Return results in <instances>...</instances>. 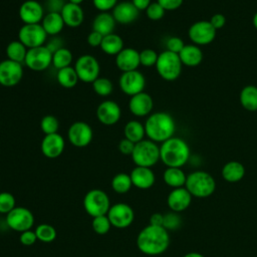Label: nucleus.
Returning a JSON list of instances; mask_svg holds the SVG:
<instances>
[{
  "instance_id": "obj_39",
  "label": "nucleus",
  "mask_w": 257,
  "mask_h": 257,
  "mask_svg": "<svg viewBox=\"0 0 257 257\" xmlns=\"http://www.w3.org/2000/svg\"><path fill=\"white\" fill-rule=\"evenodd\" d=\"M92 88L97 95L105 97L111 94L113 90V84L110 79L99 76L92 82Z\"/></svg>"
},
{
  "instance_id": "obj_25",
  "label": "nucleus",
  "mask_w": 257,
  "mask_h": 257,
  "mask_svg": "<svg viewBox=\"0 0 257 257\" xmlns=\"http://www.w3.org/2000/svg\"><path fill=\"white\" fill-rule=\"evenodd\" d=\"M64 24L71 28L80 26L84 20V12L80 5L67 2L64 4L60 12Z\"/></svg>"
},
{
  "instance_id": "obj_9",
  "label": "nucleus",
  "mask_w": 257,
  "mask_h": 257,
  "mask_svg": "<svg viewBox=\"0 0 257 257\" xmlns=\"http://www.w3.org/2000/svg\"><path fill=\"white\" fill-rule=\"evenodd\" d=\"M5 223L9 229L22 233L33 227L34 216L28 208L15 207L6 215Z\"/></svg>"
},
{
  "instance_id": "obj_33",
  "label": "nucleus",
  "mask_w": 257,
  "mask_h": 257,
  "mask_svg": "<svg viewBox=\"0 0 257 257\" xmlns=\"http://www.w3.org/2000/svg\"><path fill=\"white\" fill-rule=\"evenodd\" d=\"M123 135L125 139L133 142L134 144H137L145 140L144 139L146 136L145 124H143L141 121L137 119H132L124 124Z\"/></svg>"
},
{
  "instance_id": "obj_12",
  "label": "nucleus",
  "mask_w": 257,
  "mask_h": 257,
  "mask_svg": "<svg viewBox=\"0 0 257 257\" xmlns=\"http://www.w3.org/2000/svg\"><path fill=\"white\" fill-rule=\"evenodd\" d=\"M111 227L124 229L130 227L135 220L134 209L125 203H116L111 205L106 214Z\"/></svg>"
},
{
  "instance_id": "obj_42",
  "label": "nucleus",
  "mask_w": 257,
  "mask_h": 257,
  "mask_svg": "<svg viewBox=\"0 0 257 257\" xmlns=\"http://www.w3.org/2000/svg\"><path fill=\"white\" fill-rule=\"evenodd\" d=\"M16 207L15 197L9 192L0 193V214L7 215Z\"/></svg>"
},
{
  "instance_id": "obj_51",
  "label": "nucleus",
  "mask_w": 257,
  "mask_h": 257,
  "mask_svg": "<svg viewBox=\"0 0 257 257\" xmlns=\"http://www.w3.org/2000/svg\"><path fill=\"white\" fill-rule=\"evenodd\" d=\"M210 23L212 24V26L216 29L219 30L221 28H223L226 24V17L224 14L222 13H215L214 15H212V17L210 18Z\"/></svg>"
},
{
  "instance_id": "obj_7",
  "label": "nucleus",
  "mask_w": 257,
  "mask_h": 257,
  "mask_svg": "<svg viewBox=\"0 0 257 257\" xmlns=\"http://www.w3.org/2000/svg\"><path fill=\"white\" fill-rule=\"evenodd\" d=\"M84 211L92 218L106 215L110 208L108 195L100 189L89 190L83 198Z\"/></svg>"
},
{
  "instance_id": "obj_1",
  "label": "nucleus",
  "mask_w": 257,
  "mask_h": 257,
  "mask_svg": "<svg viewBox=\"0 0 257 257\" xmlns=\"http://www.w3.org/2000/svg\"><path fill=\"white\" fill-rule=\"evenodd\" d=\"M170 245V235L163 226L148 225L137 236L138 249L149 256L163 254Z\"/></svg>"
},
{
  "instance_id": "obj_11",
  "label": "nucleus",
  "mask_w": 257,
  "mask_h": 257,
  "mask_svg": "<svg viewBox=\"0 0 257 257\" xmlns=\"http://www.w3.org/2000/svg\"><path fill=\"white\" fill-rule=\"evenodd\" d=\"M47 34L41 24H23L18 31V40L28 49L45 44Z\"/></svg>"
},
{
  "instance_id": "obj_59",
  "label": "nucleus",
  "mask_w": 257,
  "mask_h": 257,
  "mask_svg": "<svg viewBox=\"0 0 257 257\" xmlns=\"http://www.w3.org/2000/svg\"><path fill=\"white\" fill-rule=\"evenodd\" d=\"M109 257H115V256H109Z\"/></svg>"
},
{
  "instance_id": "obj_10",
  "label": "nucleus",
  "mask_w": 257,
  "mask_h": 257,
  "mask_svg": "<svg viewBox=\"0 0 257 257\" xmlns=\"http://www.w3.org/2000/svg\"><path fill=\"white\" fill-rule=\"evenodd\" d=\"M217 30L209 20H199L194 22L188 29V36L193 44L198 46L212 43L216 37Z\"/></svg>"
},
{
  "instance_id": "obj_14",
  "label": "nucleus",
  "mask_w": 257,
  "mask_h": 257,
  "mask_svg": "<svg viewBox=\"0 0 257 257\" xmlns=\"http://www.w3.org/2000/svg\"><path fill=\"white\" fill-rule=\"evenodd\" d=\"M118 85L124 94L133 96L144 91L146 86V78L138 69L122 72L118 79Z\"/></svg>"
},
{
  "instance_id": "obj_22",
  "label": "nucleus",
  "mask_w": 257,
  "mask_h": 257,
  "mask_svg": "<svg viewBox=\"0 0 257 257\" xmlns=\"http://www.w3.org/2000/svg\"><path fill=\"white\" fill-rule=\"evenodd\" d=\"M115 65L122 72L137 70L141 65L140 51L132 47H124L115 56Z\"/></svg>"
},
{
  "instance_id": "obj_54",
  "label": "nucleus",
  "mask_w": 257,
  "mask_h": 257,
  "mask_svg": "<svg viewBox=\"0 0 257 257\" xmlns=\"http://www.w3.org/2000/svg\"><path fill=\"white\" fill-rule=\"evenodd\" d=\"M164 223V214L154 213L150 217V225L154 226H163Z\"/></svg>"
},
{
  "instance_id": "obj_41",
  "label": "nucleus",
  "mask_w": 257,
  "mask_h": 257,
  "mask_svg": "<svg viewBox=\"0 0 257 257\" xmlns=\"http://www.w3.org/2000/svg\"><path fill=\"white\" fill-rule=\"evenodd\" d=\"M92 230L98 235H105L111 228V224L106 215L97 216L92 218L91 221Z\"/></svg>"
},
{
  "instance_id": "obj_34",
  "label": "nucleus",
  "mask_w": 257,
  "mask_h": 257,
  "mask_svg": "<svg viewBox=\"0 0 257 257\" xmlns=\"http://www.w3.org/2000/svg\"><path fill=\"white\" fill-rule=\"evenodd\" d=\"M28 48L21 43L19 40H13L9 42L6 46L7 59L13 60L18 63H24Z\"/></svg>"
},
{
  "instance_id": "obj_47",
  "label": "nucleus",
  "mask_w": 257,
  "mask_h": 257,
  "mask_svg": "<svg viewBox=\"0 0 257 257\" xmlns=\"http://www.w3.org/2000/svg\"><path fill=\"white\" fill-rule=\"evenodd\" d=\"M118 3V0H92V4L100 12H108L112 10L115 5Z\"/></svg>"
},
{
  "instance_id": "obj_44",
  "label": "nucleus",
  "mask_w": 257,
  "mask_h": 257,
  "mask_svg": "<svg viewBox=\"0 0 257 257\" xmlns=\"http://www.w3.org/2000/svg\"><path fill=\"white\" fill-rule=\"evenodd\" d=\"M147 17L152 21H159L161 20L166 13V10L156 1L152 2L149 7L145 10Z\"/></svg>"
},
{
  "instance_id": "obj_6",
  "label": "nucleus",
  "mask_w": 257,
  "mask_h": 257,
  "mask_svg": "<svg viewBox=\"0 0 257 257\" xmlns=\"http://www.w3.org/2000/svg\"><path fill=\"white\" fill-rule=\"evenodd\" d=\"M155 66L161 78L167 81H174L180 77L183 64L179 54L165 50L159 54Z\"/></svg>"
},
{
  "instance_id": "obj_26",
  "label": "nucleus",
  "mask_w": 257,
  "mask_h": 257,
  "mask_svg": "<svg viewBox=\"0 0 257 257\" xmlns=\"http://www.w3.org/2000/svg\"><path fill=\"white\" fill-rule=\"evenodd\" d=\"M179 57L183 65L188 67H195L202 62L203 51L201 47L196 44H186L180 51Z\"/></svg>"
},
{
  "instance_id": "obj_37",
  "label": "nucleus",
  "mask_w": 257,
  "mask_h": 257,
  "mask_svg": "<svg viewBox=\"0 0 257 257\" xmlns=\"http://www.w3.org/2000/svg\"><path fill=\"white\" fill-rule=\"evenodd\" d=\"M72 60H73L72 52L65 47L59 48L52 54V65L57 70L70 66Z\"/></svg>"
},
{
  "instance_id": "obj_55",
  "label": "nucleus",
  "mask_w": 257,
  "mask_h": 257,
  "mask_svg": "<svg viewBox=\"0 0 257 257\" xmlns=\"http://www.w3.org/2000/svg\"><path fill=\"white\" fill-rule=\"evenodd\" d=\"M132 3L139 11H143L149 7V5L152 3V0H132Z\"/></svg>"
},
{
  "instance_id": "obj_27",
  "label": "nucleus",
  "mask_w": 257,
  "mask_h": 257,
  "mask_svg": "<svg viewBox=\"0 0 257 257\" xmlns=\"http://www.w3.org/2000/svg\"><path fill=\"white\" fill-rule=\"evenodd\" d=\"M40 24L46 34L50 36H57L63 30L65 25L59 12H47Z\"/></svg>"
},
{
  "instance_id": "obj_8",
  "label": "nucleus",
  "mask_w": 257,
  "mask_h": 257,
  "mask_svg": "<svg viewBox=\"0 0 257 257\" xmlns=\"http://www.w3.org/2000/svg\"><path fill=\"white\" fill-rule=\"evenodd\" d=\"M74 69L80 81L92 83L97 77H99L100 65L94 56L90 54H83L76 59Z\"/></svg>"
},
{
  "instance_id": "obj_28",
  "label": "nucleus",
  "mask_w": 257,
  "mask_h": 257,
  "mask_svg": "<svg viewBox=\"0 0 257 257\" xmlns=\"http://www.w3.org/2000/svg\"><path fill=\"white\" fill-rule=\"evenodd\" d=\"M115 20L111 13L99 12L92 21V30L100 33L102 36L113 33L115 27Z\"/></svg>"
},
{
  "instance_id": "obj_19",
  "label": "nucleus",
  "mask_w": 257,
  "mask_h": 257,
  "mask_svg": "<svg viewBox=\"0 0 257 257\" xmlns=\"http://www.w3.org/2000/svg\"><path fill=\"white\" fill-rule=\"evenodd\" d=\"M65 148V141L63 137L58 134L44 135L41 144L40 150L44 157L48 159H56L61 156Z\"/></svg>"
},
{
  "instance_id": "obj_35",
  "label": "nucleus",
  "mask_w": 257,
  "mask_h": 257,
  "mask_svg": "<svg viewBox=\"0 0 257 257\" xmlns=\"http://www.w3.org/2000/svg\"><path fill=\"white\" fill-rule=\"evenodd\" d=\"M56 79H57V82L64 88L74 87L79 80L76 74V71L72 66H67V67L58 69L56 73Z\"/></svg>"
},
{
  "instance_id": "obj_38",
  "label": "nucleus",
  "mask_w": 257,
  "mask_h": 257,
  "mask_svg": "<svg viewBox=\"0 0 257 257\" xmlns=\"http://www.w3.org/2000/svg\"><path fill=\"white\" fill-rule=\"evenodd\" d=\"M35 234L37 240L42 243H51L56 239L57 233L55 228L50 224H39L35 228Z\"/></svg>"
},
{
  "instance_id": "obj_5",
  "label": "nucleus",
  "mask_w": 257,
  "mask_h": 257,
  "mask_svg": "<svg viewBox=\"0 0 257 257\" xmlns=\"http://www.w3.org/2000/svg\"><path fill=\"white\" fill-rule=\"evenodd\" d=\"M131 157L136 166L152 168L160 161V147L149 139L143 140L135 145Z\"/></svg>"
},
{
  "instance_id": "obj_2",
  "label": "nucleus",
  "mask_w": 257,
  "mask_h": 257,
  "mask_svg": "<svg viewBox=\"0 0 257 257\" xmlns=\"http://www.w3.org/2000/svg\"><path fill=\"white\" fill-rule=\"evenodd\" d=\"M146 136L149 140L159 144L174 137L176 132V122L174 117L165 111L151 113L145 122Z\"/></svg>"
},
{
  "instance_id": "obj_29",
  "label": "nucleus",
  "mask_w": 257,
  "mask_h": 257,
  "mask_svg": "<svg viewBox=\"0 0 257 257\" xmlns=\"http://www.w3.org/2000/svg\"><path fill=\"white\" fill-rule=\"evenodd\" d=\"M222 178L228 183H237L245 176V167L238 161L226 163L221 171Z\"/></svg>"
},
{
  "instance_id": "obj_52",
  "label": "nucleus",
  "mask_w": 257,
  "mask_h": 257,
  "mask_svg": "<svg viewBox=\"0 0 257 257\" xmlns=\"http://www.w3.org/2000/svg\"><path fill=\"white\" fill-rule=\"evenodd\" d=\"M102 38H103V36L100 33L91 30L89 32V34L87 35L86 40H87V43H88L89 46H91V47H98L101 44Z\"/></svg>"
},
{
  "instance_id": "obj_20",
  "label": "nucleus",
  "mask_w": 257,
  "mask_h": 257,
  "mask_svg": "<svg viewBox=\"0 0 257 257\" xmlns=\"http://www.w3.org/2000/svg\"><path fill=\"white\" fill-rule=\"evenodd\" d=\"M153 108H154L153 97L145 91L131 96L128 100V109L131 113H133L138 117L150 115Z\"/></svg>"
},
{
  "instance_id": "obj_45",
  "label": "nucleus",
  "mask_w": 257,
  "mask_h": 257,
  "mask_svg": "<svg viewBox=\"0 0 257 257\" xmlns=\"http://www.w3.org/2000/svg\"><path fill=\"white\" fill-rule=\"evenodd\" d=\"M182 224V219L176 212H170L164 215V223L163 227L166 230H176L178 229Z\"/></svg>"
},
{
  "instance_id": "obj_16",
  "label": "nucleus",
  "mask_w": 257,
  "mask_h": 257,
  "mask_svg": "<svg viewBox=\"0 0 257 257\" xmlns=\"http://www.w3.org/2000/svg\"><path fill=\"white\" fill-rule=\"evenodd\" d=\"M67 138L72 146L76 148H84L91 143L93 131L85 121H74L68 127Z\"/></svg>"
},
{
  "instance_id": "obj_46",
  "label": "nucleus",
  "mask_w": 257,
  "mask_h": 257,
  "mask_svg": "<svg viewBox=\"0 0 257 257\" xmlns=\"http://www.w3.org/2000/svg\"><path fill=\"white\" fill-rule=\"evenodd\" d=\"M185 45L186 44L184 43L183 39L180 38L179 36H171L166 41V47H167L166 50L179 54Z\"/></svg>"
},
{
  "instance_id": "obj_13",
  "label": "nucleus",
  "mask_w": 257,
  "mask_h": 257,
  "mask_svg": "<svg viewBox=\"0 0 257 257\" xmlns=\"http://www.w3.org/2000/svg\"><path fill=\"white\" fill-rule=\"evenodd\" d=\"M25 65L33 71H43L52 64V53L45 46L30 48L27 51Z\"/></svg>"
},
{
  "instance_id": "obj_21",
  "label": "nucleus",
  "mask_w": 257,
  "mask_h": 257,
  "mask_svg": "<svg viewBox=\"0 0 257 257\" xmlns=\"http://www.w3.org/2000/svg\"><path fill=\"white\" fill-rule=\"evenodd\" d=\"M192 198L193 196L185 187L176 188L169 193L167 204L173 212L180 213L189 208L192 202Z\"/></svg>"
},
{
  "instance_id": "obj_40",
  "label": "nucleus",
  "mask_w": 257,
  "mask_h": 257,
  "mask_svg": "<svg viewBox=\"0 0 257 257\" xmlns=\"http://www.w3.org/2000/svg\"><path fill=\"white\" fill-rule=\"evenodd\" d=\"M40 128L44 135L55 134L59 128V121L52 114L44 115L40 120Z\"/></svg>"
},
{
  "instance_id": "obj_57",
  "label": "nucleus",
  "mask_w": 257,
  "mask_h": 257,
  "mask_svg": "<svg viewBox=\"0 0 257 257\" xmlns=\"http://www.w3.org/2000/svg\"><path fill=\"white\" fill-rule=\"evenodd\" d=\"M252 23H253V26H254V28L257 30V12H255V14L253 15V18H252Z\"/></svg>"
},
{
  "instance_id": "obj_56",
  "label": "nucleus",
  "mask_w": 257,
  "mask_h": 257,
  "mask_svg": "<svg viewBox=\"0 0 257 257\" xmlns=\"http://www.w3.org/2000/svg\"><path fill=\"white\" fill-rule=\"evenodd\" d=\"M183 257H205V256L199 252H189L185 254Z\"/></svg>"
},
{
  "instance_id": "obj_49",
  "label": "nucleus",
  "mask_w": 257,
  "mask_h": 257,
  "mask_svg": "<svg viewBox=\"0 0 257 257\" xmlns=\"http://www.w3.org/2000/svg\"><path fill=\"white\" fill-rule=\"evenodd\" d=\"M157 2L166 11H174L182 6L184 0H157Z\"/></svg>"
},
{
  "instance_id": "obj_53",
  "label": "nucleus",
  "mask_w": 257,
  "mask_h": 257,
  "mask_svg": "<svg viewBox=\"0 0 257 257\" xmlns=\"http://www.w3.org/2000/svg\"><path fill=\"white\" fill-rule=\"evenodd\" d=\"M45 46L50 50V52L53 54L56 50L63 47V40L57 36H51V39L48 40L45 44Z\"/></svg>"
},
{
  "instance_id": "obj_48",
  "label": "nucleus",
  "mask_w": 257,
  "mask_h": 257,
  "mask_svg": "<svg viewBox=\"0 0 257 257\" xmlns=\"http://www.w3.org/2000/svg\"><path fill=\"white\" fill-rule=\"evenodd\" d=\"M19 241L24 246H31V245H33L37 241V237H36L35 231H32L30 229V230H27V231H24V232L20 233Z\"/></svg>"
},
{
  "instance_id": "obj_23",
  "label": "nucleus",
  "mask_w": 257,
  "mask_h": 257,
  "mask_svg": "<svg viewBox=\"0 0 257 257\" xmlns=\"http://www.w3.org/2000/svg\"><path fill=\"white\" fill-rule=\"evenodd\" d=\"M111 14L116 23L131 24L138 19L140 11L135 7L132 1H122L115 5Z\"/></svg>"
},
{
  "instance_id": "obj_18",
  "label": "nucleus",
  "mask_w": 257,
  "mask_h": 257,
  "mask_svg": "<svg viewBox=\"0 0 257 257\" xmlns=\"http://www.w3.org/2000/svg\"><path fill=\"white\" fill-rule=\"evenodd\" d=\"M96 118L103 125L115 124L121 116L120 106L113 100H103L96 107Z\"/></svg>"
},
{
  "instance_id": "obj_43",
  "label": "nucleus",
  "mask_w": 257,
  "mask_h": 257,
  "mask_svg": "<svg viewBox=\"0 0 257 257\" xmlns=\"http://www.w3.org/2000/svg\"><path fill=\"white\" fill-rule=\"evenodd\" d=\"M159 54L157 53L156 50L152 48H146L140 51V62L141 65L146 66V67H151L155 66L158 60Z\"/></svg>"
},
{
  "instance_id": "obj_31",
  "label": "nucleus",
  "mask_w": 257,
  "mask_h": 257,
  "mask_svg": "<svg viewBox=\"0 0 257 257\" xmlns=\"http://www.w3.org/2000/svg\"><path fill=\"white\" fill-rule=\"evenodd\" d=\"M239 100L243 108L248 111H257V86L245 85L239 94Z\"/></svg>"
},
{
  "instance_id": "obj_24",
  "label": "nucleus",
  "mask_w": 257,
  "mask_h": 257,
  "mask_svg": "<svg viewBox=\"0 0 257 257\" xmlns=\"http://www.w3.org/2000/svg\"><path fill=\"white\" fill-rule=\"evenodd\" d=\"M130 176L133 186L141 190H148L152 188L156 182V176L154 171L151 168L147 167L136 166L132 170Z\"/></svg>"
},
{
  "instance_id": "obj_36",
  "label": "nucleus",
  "mask_w": 257,
  "mask_h": 257,
  "mask_svg": "<svg viewBox=\"0 0 257 257\" xmlns=\"http://www.w3.org/2000/svg\"><path fill=\"white\" fill-rule=\"evenodd\" d=\"M132 187L133 183L130 174L118 173L114 175L111 180V188L116 194H126L132 189Z\"/></svg>"
},
{
  "instance_id": "obj_3",
  "label": "nucleus",
  "mask_w": 257,
  "mask_h": 257,
  "mask_svg": "<svg viewBox=\"0 0 257 257\" xmlns=\"http://www.w3.org/2000/svg\"><path fill=\"white\" fill-rule=\"evenodd\" d=\"M188 143L178 137H172L160 146V161L167 168H182L190 159Z\"/></svg>"
},
{
  "instance_id": "obj_58",
  "label": "nucleus",
  "mask_w": 257,
  "mask_h": 257,
  "mask_svg": "<svg viewBox=\"0 0 257 257\" xmlns=\"http://www.w3.org/2000/svg\"><path fill=\"white\" fill-rule=\"evenodd\" d=\"M84 0H68V2L70 3H73V4H77V5H80Z\"/></svg>"
},
{
  "instance_id": "obj_50",
  "label": "nucleus",
  "mask_w": 257,
  "mask_h": 257,
  "mask_svg": "<svg viewBox=\"0 0 257 257\" xmlns=\"http://www.w3.org/2000/svg\"><path fill=\"white\" fill-rule=\"evenodd\" d=\"M135 145L133 142L128 141L127 139L123 138L122 140H120V142L118 143V150L119 152L122 154V155H125V156H131L133 151H134V148H135Z\"/></svg>"
},
{
  "instance_id": "obj_32",
  "label": "nucleus",
  "mask_w": 257,
  "mask_h": 257,
  "mask_svg": "<svg viewBox=\"0 0 257 257\" xmlns=\"http://www.w3.org/2000/svg\"><path fill=\"white\" fill-rule=\"evenodd\" d=\"M103 53L107 55L116 56L124 47L122 38L115 33H111L103 36L101 44L99 46Z\"/></svg>"
},
{
  "instance_id": "obj_15",
  "label": "nucleus",
  "mask_w": 257,
  "mask_h": 257,
  "mask_svg": "<svg viewBox=\"0 0 257 257\" xmlns=\"http://www.w3.org/2000/svg\"><path fill=\"white\" fill-rule=\"evenodd\" d=\"M23 77V67L21 63L10 59L0 61V85L4 87L16 86Z\"/></svg>"
},
{
  "instance_id": "obj_17",
  "label": "nucleus",
  "mask_w": 257,
  "mask_h": 257,
  "mask_svg": "<svg viewBox=\"0 0 257 257\" xmlns=\"http://www.w3.org/2000/svg\"><path fill=\"white\" fill-rule=\"evenodd\" d=\"M20 20L24 24H39L44 17V7L36 0L24 1L18 11Z\"/></svg>"
},
{
  "instance_id": "obj_4",
  "label": "nucleus",
  "mask_w": 257,
  "mask_h": 257,
  "mask_svg": "<svg viewBox=\"0 0 257 257\" xmlns=\"http://www.w3.org/2000/svg\"><path fill=\"white\" fill-rule=\"evenodd\" d=\"M185 188L193 197L207 198L216 190V181L214 177L205 171H194L187 175Z\"/></svg>"
},
{
  "instance_id": "obj_30",
  "label": "nucleus",
  "mask_w": 257,
  "mask_h": 257,
  "mask_svg": "<svg viewBox=\"0 0 257 257\" xmlns=\"http://www.w3.org/2000/svg\"><path fill=\"white\" fill-rule=\"evenodd\" d=\"M165 184L173 189L185 187L187 175L182 168H167L163 174Z\"/></svg>"
}]
</instances>
